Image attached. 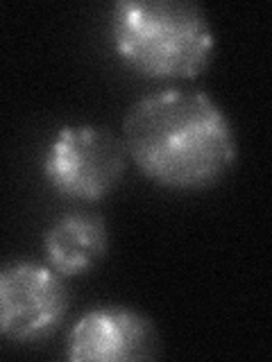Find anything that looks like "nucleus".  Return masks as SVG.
Listing matches in <instances>:
<instances>
[{"label":"nucleus","instance_id":"1","mask_svg":"<svg viewBox=\"0 0 272 362\" xmlns=\"http://www.w3.org/2000/svg\"><path fill=\"white\" fill-rule=\"evenodd\" d=\"M123 143L143 177L181 192L220 184L238 156L225 109L202 90L175 86L134 102L123 120Z\"/></svg>","mask_w":272,"mask_h":362},{"label":"nucleus","instance_id":"2","mask_svg":"<svg viewBox=\"0 0 272 362\" xmlns=\"http://www.w3.org/2000/svg\"><path fill=\"white\" fill-rule=\"evenodd\" d=\"M118 59L150 79H193L211 64V21L191 0H118L109 18Z\"/></svg>","mask_w":272,"mask_h":362},{"label":"nucleus","instance_id":"3","mask_svg":"<svg viewBox=\"0 0 272 362\" xmlns=\"http://www.w3.org/2000/svg\"><path fill=\"white\" fill-rule=\"evenodd\" d=\"M128 147L116 134L96 124H66L43 154V177L64 197L98 202L120 184Z\"/></svg>","mask_w":272,"mask_h":362},{"label":"nucleus","instance_id":"4","mask_svg":"<svg viewBox=\"0 0 272 362\" xmlns=\"http://www.w3.org/2000/svg\"><path fill=\"white\" fill-rule=\"evenodd\" d=\"M68 313L64 276L45 263L16 260L0 272V333L11 342H39Z\"/></svg>","mask_w":272,"mask_h":362},{"label":"nucleus","instance_id":"5","mask_svg":"<svg viewBox=\"0 0 272 362\" xmlns=\"http://www.w3.org/2000/svg\"><path fill=\"white\" fill-rule=\"evenodd\" d=\"M162 354V337L150 317L123 305L84 313L66 339V358L73 362L152 360Z\"/></svg>","mask_w":272,"mask_h":362},{"label":"nucleus","instance_id":"6","mask_svg":"<svg viewBox=\"0 0 272 362\" xmlns=\"http://www.w3.org/2000/svg\"><path fill=\"white\" fill-rule=\"evenodd\" d=\"M109 252V229L98 213L71 211L57 218L43 233V254L64 279L82 276Z\"/></svg>","mask_w":272,"mask_h":362}]
</instances>
